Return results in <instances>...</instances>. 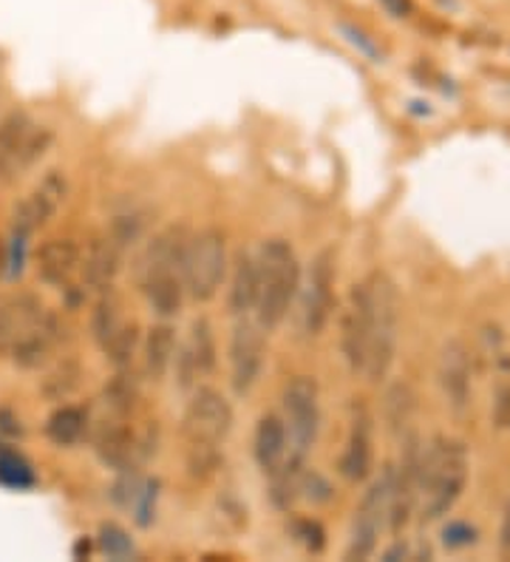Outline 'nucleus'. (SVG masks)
<instances>
[{
	"label": "nucleus",
	"mask_w": 510,
	"mask_h": 562,
	"mask_svg": "<svg viewBox=\"0 0 510 562\" xmlns=\"http://www.w3.org/2000/svg\"><path fill=\"white\" fill-rule=\"evenodd\" d=\"M80 378H82L80 363L63 361V363H57L55 370L48 372L46 384H43V392H46L52 401H63V398H68V395H71L77 386H80Z\"/></svg>",
	"instance_id": "obj_29"
},
{
	"label": "nucleus",
	"mask_w": 510,
	"mask_h": 562,
	"mask_svg": "<svg viewBox=\"0 0 510 562\" xmlns=\"http://www.w3.org/2000/svg\"><path fill=\"white\" fill-rule=\"evenodd\" d=\"M267 329L256 318L238 316L230 336V384L236 395H247L259 384L267 361Z\"/></svg>",
	"instance_id": "obj_11"
},
{
	"label": "nucleus",
	"mask_w": 510,
	"mask_h": 562,
	"mask_svg": "<svg viewBox=\"0 0 510 562\" xmlns=\"http://www.w3.org/2000/svg\"><path fill=\"white\" fill-rule=\"evenodd\" d=\"M86 432H89V415L80 406H60L46 424V435L57 446L80 443Z\"/></svg>",
	"instance_id": "obj_26"
},
{
	"label": "nucleus",
	"mask_w": 510,
	"mask_h": 562,
	"mask_svg": "<svg viewBox=\"0 0 510 562\" xmlns=\"http://www.w3.org/2000/svg\"><path fill=\"white\" fill-rule=\"evenodd\" d=\"M139 288H143L150 310L159 318L179 316L184 295H188L182 281V265H150V268H139Z\"/></svg>",
	"instance_id": "obj_16"
},
{
	"label": "nucleus",
	"mask_w": 510,
	"mask_h": 562,
	"mask_svg": "<svg viewBox=\"0 0 510 562\" xmlns=\"http://www.w3.org/2000/svg\"><path fill=\"white\" fill-rule=\"evenodd\" d=\"M227 302H230V310L236 316H247L256 310V302H259V261H256V256L238 254Z\"/></svg>",
	"instance_id": "obj_24"
},
{
	"label": "nucleus",
	"mask_w": 510,
	"mask_h": 562,
	"mask_svg": "<svg viewBox=\"0 0 510 562\" xmlns=\"http://www.w3.org/2000/svg\"><path fill=\"white\" fill-rule=\"evenodd\" d=\"M442 542H445V549H468V546L476 542V528L463 520L449 522V526L442 528Z\"/></svg>",
	"instance_id": "obj_33"
},
{
	"label": "nucleus",
	"mask_w": 510,
	"mask_h": 562,
	"mask_svg": "<svg viewBox=\"0 0 510 562\" xmlns=\"http://www.w3.org/2000/svg\"><path fill=\"white\" fill-rule=\"evenodd\" d=\"M369 302H372V329H369V356L363 375L383 381L395 367L397 338H400V293L386 273H369Z\"/></svg>",
	"instance_id": "obj_4"
},
{
	"label": "nucleus",
	"mask_w": 510,
	"mask_h": 562,
	"mask_svg": "<svg viewBox=\"0 0 510 562\" xmlns=\"http://www.w3.org/2000/svg\"><path fill=\"white\" fill-rule=\"evenodd\" d=\"M0 481L7 483V486L23 488L32 483V472H29V467L18 454H3L0 458Z\"/></svg>",
	"instance_id": "obj_32"
},
{
	"label": "nucleus",
	"mask_w": 510,
	"mask_h": 562,
	"mask_svg": "<svg viewBox=\"0 0 510 562\" xmlns=\"http://www.w3.org/2000/svg\"><path fill=\"white\" fill-rule=\"evenodd\" d=\"M82 268V250L75 239H48L37 250V276L48 288H68Z\"/></svg>",
	"instance_id": "obj_19"
},
{
	"label": "nucleus",
	"mask_w": 510,
	"mask_h": 562,
	"mask_svg": "<svg viewBox=\"0 0 510 562\" xmlns=\"http://www.w3.org/2000/svg\"><path fill=\"white\" fill-rule=\"evenodd\" d=\"M381 3L386 7V12L395 14V18H406V14H411V9H415L411 0H381Z\"/></svg>",
	"instance_id": "obj_36"
},
{
	"label": "nucleus",
	"mask_w": 510,
	"mask_h": 562,
	"mask_svg": "<svg viewBox=\"0 0 510 562\" xmlns=\"http://www.w3.org/2000/svg\"><path fill=\"white\" fill-rule=\"evenodd\" d=\"M125 322L128 318L123 313L120 295L111 293V288L102 290L100 302L94 304V316H91V333H94V341L100 344V350L125 327Z\"/></svg>",
	"instance_id": "obj_25"
},
{
	"label": "nucleus",
	"mask_w": 510,
	"mask_h": 562,
	"mask_svg": "<svg viewBox=\"0 0 510 562\" xmlns=\"http://www.w3.org/2000/svg\"><path fill=\"white\" fill-rule=\"evenodd\" d=\"M408 551H406V546H400V542H397L395 549H388L386 554H383V560H397V557H406Z\"/></svg>",
	"instance_id": "obj_39"
},
{
	"label": "nucleus",
	"mask_w": 510,
	"mask_h": 562,
	"mask_svg": "<svg viewBox=\"0 0 510 562\" xmlns=\"http://www.w3.org/2000/svg\"><path fill=\"white\" fill-rule=\"evenodd\" d=\"M177 333L170 324H157V327L148 329V336L143 341V363L145 375L154 378V381H162L170 372L173 361H177Z\"/></svg>",
	"instance_id": "obj_23"
},
{
	"label": "nucleus",
	"mask_w": 510,
	"mask_h": 562,
	"mask_svg": "<svg viewBox=\"0 0 510 562\" xmlns=\"http://www.w3.org/2000/svg\"><path fill=\"white\" fill-rule=\"evenodd\" d=\"M471 454L463 440L437 438L420 454V477H417V506L422 520H440L463 497L468 483Z\"/></svg>",
	"instance_id": "obj_2"
},
{
	"label": "nucleus",
	"mask_w": 510,
	"mask_h": 562,
	"mask_svg": "<svg viewBox=\"0 0 510 562\" xmlns=\"http://www.w3.org/2000/svg\"><path fill=\"white\" fill-rule=\"evenodd\" d=\"M139 344H143V338H139V327H136L134 318H128L125 327L120 329V333H116L105 347H102V352L111 358V363H114L116 370H128L136 350H139Z\"/></svg>",
	"instance_id": "obj_28"
},
{
	"label": "nucleus",
	"mask_w": 510,
	"mask_h": 562,
	"mask_svg": "<svg viewBox=\"0 0 510 562\" xmlns=\"http://www.w3.org/2000/svg\"><path fill=\"white\" fill-rule=\"evenodd\" d=\"M284 424L290 432V460L304 463L306 452L313 449L320 426V401L315 378L298 375L284 386Z\"/></svg>",
	"instance_id": "obj_8"
},
{
	"label": "nucleus",
	"mask_w": 510,
	"mask_h": 562,
	"mask_svg": "<svg viewBox=\"0 0 510 562\" xmlns=\"http://www.w3.org/2000/svg\"><path fill=\"white\" fill-rule=\"evenodd\" d=\"M46 316L37 295L12 293L0 295V352H12Z\"/></svg>",
	"instance_id": "obj_17"
},
{
	"label": "nucleus",
	"mask_w": 510,
	"mask_h": 562,
	"mask_svg": "<svg viewBox=\"0 0 510 562\" xmlns=\"http://www.w3.org/2000/svg\"><path fill=\"white\" fill-rule=\"evenodd\" d=\"M233 432L230 401L213 386H196L184 406L182 438L188 446V469L196 477H211L222 458V446Z\"/></svg>",
	"instance_id": "obj_1"
},
{
	"label": "nucleus",
	"mask_w": 510,
	"mask_h": 562,
	"mask_svg": "<svg viewBox=\"0 0 510 562\" xmlns=\"http://www.w3.org/2000/svg\"><path fill=\"white\" fill-rule=\"evenodd\" d=\"M136 401H139V384L134 381V375L120 370V375L105 386V406H109L111 415H123V418H128L131 412H134Z\"/></svg>",
	"instance_id": "obj_27"
},
{
	"label": "nucleus",
	"mask_w": 510,
	"mask_h": 562,
	"mask_svg": "<svg viewBox=\"0 0 510 562\" xmlns=\"http://www.w3.org/2000/svg\"><path fill=\"white\" fill-rule=\"evenodd\" d=\"M100 542L105 554L114 557V560H125V557L134 554V546H131V537L125 535L120 526H102Z\"/></svg>",
	"instance_id": "obj_30"
},
{
	"label": "nucleus",
	"mask_w": 510,
	"mask_h": 562,
	"mask_svg": "<svg viewBox=\"0 0 510 562\" xmlns=\"http://www.w3.org/2000/svg\"><path fill=\"white\" fill-rule=\"evenodd\" d=\"M139 452H143V438H136L134 429L128 426V418L111 415L97 426L94 454L100 458L102 467L128 472Z\"/></svg>",
	"instance_id": "obj_14"
},
{
	"label": "nucleus",
	"mask_w": 510,
	"mask_h": 562,
	"mask_svg": "<svg viewBox=\"0 0 510 562\" xmlns=\"http://www.w3.org/2000/svg\"><path fill=\"white\" fill-rule=\"evenodd\" d=\"M227 276V241L222 231L204 227L184 247L182 281L193 302H211Z\"/></svg>",
	"instance_id": "obj_6"
},
{
	"label": "nucleus",
	"mask_w": 510,
	"mask_h": 562,
	"mask_svg": "<svg viewBox=\"0 0 510 562\" xmlns=\"http://www.w3.org/2000/svg\"><path fill=\"white\" fill-rule=\"evenodd\" d=\"M125 254H128V245L111 227L97 234L94 241L89 245V254L82 256L80 273L86 284L94 290H109L114 284L116 273L123 270Z\"/></svg>",
	"instance_id": "obj_18"
},
{
	"label": "nucleus",
	"mask_w": 510,
	"mask_h": 562,
	"mask_svg": "<svg viewBox=\"0 0 510 562\" xmlns=\"http://www.w3.org/2000/svg\"><path fill=\"white\" fill-rule=\"evenodd\" d=\"M437 381H440L445 406L454 412L456 418H463L471 409L474 386H471V352L460 338L442 347L440 363H437Z\"/></svg>",
	"instance_id": "obj_13"
},
{
	"label": "nucleus",
	"mask_w": 510,
	"mask_h": 562,
	"mask_svg": "<svg viewBox=\"0 0 510 562\" xmlns=\"http://www.w3.org/2000/svg\"><path fill=\"white\" fill-rule=\"evenodd\" d=\"M252 452H256V463L264 469L267 474L281 472L286 460H290V432L281 415H264L256 426V438H252Z\"/></svg>",
	"instance_id": "obj_21"
},
{
	"label": "nucleus",
	"mask_w": 510,
	"mask_h": 562,
	"mask_svg": "<svg viewBox=\"0 0 510 562\" xmlns=\"http://www.w3.org/2000/svg\"><path fill=\"white\" fill-rule=\"evenodd\" d=\"M68 182L60 171H48L46 177L32 188L21 200V205L12 213V245H9V273H21L23 268V247L26 239L41 231L66 202Z\"/></svg>",
	"instance_id": "obj_7"
},
{
	"label": "nucleus",
	"mask_w": 510,
	"mask_h": 562,
	"mask_svg": "<svg viewBox=\"0 0 510 562\" xmlns=\"http://www.w3.org/2000/svg\"><path fill=\"white\" fill-rule=\"evenodd\" d=\"M60 324L52 313L43 316V322L23 338L18 347L12 350L14 363H21L23 370H34V367H41V363L48 361V356L55 352V347L60 344Z\"/></svg>",
	"instance_id": "obj_22"
},
{
	"label": "nucleus",
	"mask_w": 510,
	"mask_h": 562,
	"mask_svg": "<svg viewBox=\"0 0 510 562\" xmlns=\"http://www.w3.org/2000/svg\"><path fill=\"white\" fill-rule=\"evenodd\" d=\"M494 418L499 426H510V384H505L497 392V406H494Z\"/></svg>",
	"instance_id": "obj_35"
},
{
	"label": "nucleus",
	"mask_w": 510,
	"mask_h": 562,
	"mask_svg": "<svg viewBox=\"0 0 510 562\" xmlns=\"http://www.w3.org/2000/svg\"><path fill=\"white\" fill-rule=\"evenodd\" d=\"M392 483H395V469H386L363 494L361 508L354 512L352 535H349V560H366L377 549V540L388 526V512H392Z\"/></svg>",
	"instance_id": "obj_10"
},
{
	"label": "nucleus",
	"mask_w": 510,
	"mask_h": 562,
	"mask_svg": "<svg viewBox=\"0 0 510 562\" xmlns=\"http://www.w3.org/2000/svg\"><path fill=\"white\" fill-rule=\"evenodd\" d=\"M301 310H298V327L306 338H315L324 333L329 316H332L335 302V254L332 250H320L313 259L306 276L298 284Z\"/></svg>",
	"instance_id": "obj_9"
},
{
	"label": "nucleus",
	"mask_w": 510,
	"mask_h": 562,
	"mask_svg": "<svg viewBox=\"0 0 510 562\" xmlns=\"http://www.w3.org/2000/svg\"><path fill=\"white\" fill-rule=\"evenodd\" d=\"M499 546H502V554L510 557V503H508V508H505L502 531H499Z\"/></svg>",
	"instance_id": "obj_37"
},
{
	"label": "nucleus",
	"mask_w": 510,
	"mask_h": 562,
	"mask_svg": "<svg viewBox=\"0 0 510 562\" xmlns=\"http://www.w3.org/2000/svg\"><path fill=\"white\" fill-rule=\"evenodd\" d=\"M295 537L304 542L306 549L315 551V554H318V551H324V546H327V540H324V528H320L315 520L295 522Z\"/></svg>",
	"instance_id": "obj_34"
},
{
	"label": "nucleus",
	"mask_w": 510,
	"mask_h": 562,
	"mask_svg": "<svg viewBox=\"0 0 510 562\" xmlns=\"http://www.w3.org/2000/svg\"><path fill=\"white\" fill-rule=\"evenodd\" d=\"M177 372L182 378V386L199 384L202 378L216 370V338L207 318H196L191 324V333L177 350Z\"/></svg>",
	"instance_id": "obj_15"
},
{
	"label": "nucleus",
	"mask_w": 510,
	"mask_h": 562,
	"mask_svg": "<svg viewBox=\"0 0 510 562\" xmlns=\"http://www.w3.org/2000/svg\"><path fill=\"white\" fill-rule=\"evenodd\" d=\"M374 460V432H372V418L369 412L358 409L352 418V429H349L347 446H343V454H340V474L352 483L366 481L369 472H372Z\"/></svg>",
	"instance_id": "obj_20"
},
{
	"label": "nucleus",
	"mask_w": 510,
	"mask_h": 562,
	"mask_svg": "<svg viewBox=\"0 0 510 562\" xmlns=\"http://www.w3.org/2000/svg\"><path fill=\"white\" fill-rule=\"evenodd\" d=\"M9 273V245L0 239V279Z\"/></svg>",
	"instance_id": "obj_38"
},
{
	"label": "nucleus",
	"mask_w": 510,
	"mask_h": 562,
	"mask_svg": "<svg viewBox=\"0 0 510 562\" xmlns=\"http://www.w3.org/2000/svg\"><path fill=\"white\" fill-rule=\"evenodd\" d=\"M369 329H372V302H369L366 281H361L349 293L343 322H340V347L352 372H363L366 367Z\"/></svg>",
	"instance_id": "obj_12"
},
{
	"label": "nucleus",
	"mask_w": 510,
	"mask_h": 562,
	"mask_svg": "<svg viewBox=\"0 0 510 562\" xmlns=\"http://www.w3.org/2000/svg\"><path fill=\"white\" fill-rule=\"evenodd\" d=\"M52 139V128L34 123L26 111H9L0 120V182H14L32 171L48 151Z\"/></svg>",
	"instance_id": "obj_5"
},
{
	"label": "nucleus",
	"mask_w": 510,
	"mask_h": 562,
	"mask_svg": "<svg viewBox=\"0 0 510 562\" xmlns=\"http://www.w3.org/2000/svg\"><path fill=\"white\" fill-rule=\"evenodd\" d=\"M388 409H397V415H388L392 426H406L411 418V409H415V395L406 384H397L395 390L388 392Z\"/></svg>",
	"instance_id": "obj_31"
},
{
	"label": "nucleus",
	"mask_w": 510,
	"mask_h": 562,
	"mask_svg": "<svg viewBox=\"0 0 510 562\" xmlns=\"http://www.w3.org/2000/svg\"><path fill=\"white\" fill-rule=\"evenodd\" d=\"M259 302L256 322L270 333L279 327L293 307L301 284V265L293 245L286 239H270L261 245L259 256Z\"/></svg>",
	"instance_id": "obj_3"
}]
</instances>
